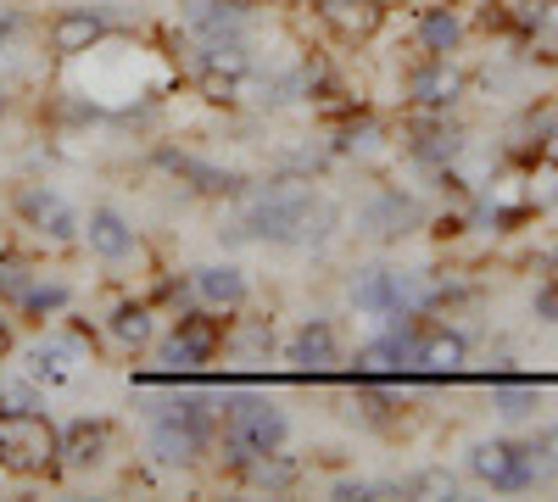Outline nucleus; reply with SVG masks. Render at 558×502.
Listing matches in <instances>:
<instances>
[{"label":"nucleus","mask_w":558,"mask_h":502,"mask_svg":"<svg viewBox=\"0 0 558 502\" xmlns=\"http://www.w3.org/2000/svg\"><path fill=\"white\" fill-rule=\"evenodd\" d=\"M341 230V201H330L313 179L274 173L268 185L235 196V218L218 241H257V246H324Z\"/></svg>","instance_id":"1"},{"label":"nucleus","mask_w":558,"mask_h":502,"mask_svg":"<svg viewBox=\"0 0 558 502\" xmlns=\"http://www.w3.org/2000/svg\"><path fill=\"white\" fill-rule=\"evenodd\" d=\"M68 68H78V96L96 101L107 118H129L134 107L162 101L168 84H173V68L162 62V51L134 45V39H118V34H107L96 51H84Z\"/></svg>","instance_id":"2"},{"label":"nucleus","mask_w":558,"mask_h":502,"mask_svg":"<svg viewBox=\"0 0 558 502\" xmlns=\"http://www.w3.org/2000/svg\"><path fill=\"white\" fill-rule=\"evenodd\" d=\"M463 464H470V475L481 486L514 497V491L558 480V441L553 436H542V441H502V436H492V441H475Z\"/></svg>","instance_id":"3"},{"label":"nucleus","mask_w":558,"mask_h":502,"mask_svg":"<svg viewBox=\"0 0 558 502\" xmlns=\"http://www.w3.org/2000/svg\"><path fill=\"white\" fill-rule=\"evenodd\" d=\"M0 475L12 480L62 475V430L45 419V407H0Z\"/></svg>","instance_id":"4"},{"label":"nucleus","mask_w":558,"mask_h":502,"mask_svg":"<svg viewBox=\"0 0 558 502\" xmlns=\"http://www.w3.org/2000/svg\"><path fill=\"white\" fill-rule=\"evenodd\" d=\"M151 168L168 173L173 185H184L191 196H213V201H235L252 191V179L241 168H223L213 157H196V151H184V146H151Z\"/></svg>","instance_id":"5"},{"label":"nucleus","mask_w":558,"mask_h":502,"mask_svg":"<svg viewBox=\"0 0 558 502\" xmlns=\"http://www.w3.org/2000/svg\"><path fill=\"white\" fill-rule=\"evenodd\" d=\"M89 363H96L89 357V341L78 330H68V335H39L23 352V375L34 385H45V391H73L89 375Z\"/></svg>","instance_id":"6"},{"label":"nucleus","mask_w":558,"mask_h":502,"mask_svg":"<svg viewBox=\"0 0 558 502\" xmlns=\"http://www.w3.org/2000/svg\"><path fill=\"white\" fill-rule=\"evenodd\" d=\"M12 207L23 218V230H34L45 246H78L84 241V212L51 185H23Z\"/></svg>","instance_id":"7"},{"label":"nucleus","mask_w":558,"mask_h":502,"mask_svg":"<svg viewBox=\"0 0 558 502\" xmlns=\"http://www.w3.org/2000/svg\"><path fill=\"white\" fill-rule=\"evenodd\" d=\"M425 218H430V207L418 201L413 191H402V185H380L375 196L357 207V235L391 246V241H408L413 230H425Z\"/></svg>","instance_id":"8"},{"label":"nucleus","mask_w":558,"mask_h":502,"mask_svg":"<svg viewBox=\"0 0 558 502\" xmlns=\"http://www.w3.org/2000/svg\"><path fill=\"white\" fill-rule=\"evenodd\" d=\"M341 330L336 318H302L296 335L286 341V369L296 380H336L341 375Z\"/></svg>","instance_id":"9"},{"label":"nucleus","mask_w":558,"mask_h":502,"mask_svg":"<svg viewBox=\"0 0 558 502\" xmlns=\"http://www.w3.org/2000/svg\"><path fill=\"white\" fill-rule=\"evenodd\" d=\"M463 369H470V335H463V330H447V325H425V330H418L408 380L441 385V380H458Z\"/></svg>","instance_id":"10"},{"label":"nucleus","mask_w":558,"mask_h":502,"mask_svg":"<svg viewBox=\"0 0 558 502\" xmlns=\"http://www.w3.org/2000/svg\"><path fill=\"white\" fill-rule=\"evenodd\" d=\"M218 446V430L191 425V419H151V458L162 469H202Z\"/></svg>","instance_id":"11"},{"label":"nucleus","mask_w":558,"mask_h":502,"mask_svg":"<svg viewBox=\"0 0 558 502\" xmlns=\"http://www.w3.org/2000/svg\"><path fill=\"white\" fill-rule=\"evenodd\" d=\"M112 34V17L101 7H62L45 28V45H51L57 62H78L84 51H96V45Z\"/></svg>","instance_id":"12"},{"label":"nucleus","mask_w":558,"mask_h":502,"mask_svg":"<svg viewBox=\"0 0 558 502\" xmlns=\"http://www.w3.org/2000/svg\"><path fill=\"white\" fill-rule=\"evenodd\" d=\"M112 441H118V425L107 414H78L73 425H62V469L68 475H89L112 458Z\"/></svg>","instance_id":"13"},{"label":"nucleus","mask_w":558,"mask_h":502,"mask_svg":"<svg viewBox=\"0 0 558 502\" xmlns=\"http://www.w3.org/2000/svg\"><path fill=\"white\" fill-rule=\"evenodd\" d=\"M470 89V73L452 68V57H425L413 73H408V101L418 112H452Z\"/></svg>","instance_id":"14"},{"label":"nucleus","mask_w":558,"mask_h":502,"mask_svg":"<svg viewBox=\"0 0 558 502\" xmlns=\"http://www.w3.org/2000/svg\"><path fill=\"white\" fill-rule=\"evenodd\" d=\"M179 23H184V34H196V39L252 34L257 28V7L252 0H179Z\"/></svg>","instance_id":"15"},{"label":"nucleus","mask_w":558,"mask_h":502,"mask_svg":"<svg viewBox=\"0 0 558 502\" xmlns=\"http://www.w3.org/2000/svg\"><path fill=\"white\" fill-rule=\"evenodd\" d=\"M313 17L341 45H368L386 28V0H313Z\"/></svg>","instance_id":"16"},{"label":"nucleus","mask_w":558,"mask_h":502,"mask_svg":"<svg viewBox=\"0 0 558 502\" xmlns=\"http://www.w3.org/2000/svg\"><path fill=\"white\" fill-rule=\"evenodd\" d=\"M84 246H89V257H101L107 268H118V262H129V257H140V230L118 212V207H89V218H84Z\"/></svg>","instance_id":"17"},{"label":"nucleus","mask_w":558,"mask_h":502,"mask_svg":"<svg viewBox=\"0 0 558 502\" xmlns=\"http://www.w3.org/2000/svg\"><path fill=\"white\" fill-rule=\"evenodd\" d=\"M191 296L213 313H246L252 302V280H246V268L235 262H202L191 268Z\"/></svg>","instance_id":"18"},{"label":"nucleus","mask_w":558,"mask_h":502,"mask_svg":"<svg viewBox=\"0 0 558 502\" xmlns=\"http://www.w3.org/2000/svg\"><path fill=\"white\" fill-rule=\"evenodd\" d=\"M235 486H246V491H268V497H286V491H296L302 480H307V469H302V458H291L286 446H274V452H257V458H246L235 475H229Z\"/></svg>","instance_id":"19"},{"label":"nucleus","mask_w":558,"mask_h":502,"mask_svg":"<svg viewBox=\"0 0 558 502\" xmlns=\"http://www.w3.org/2000/svg\"><path fill=\"white\" fill-rule=\"evenodd\" d=\"M408 157H413L418 168H430V173L452 168V162L463 157V128L447 123V112H430V123H418V128H413Z\"/></svg>","instance_id":"20"},{"label":"nucleus","mask_w":558,"mask_h":502,"mask_svg":"<svg viewBox=\"0 0 558 502\" xmlns=\"http://www.w3.org/2000/svg\"><path fill=\"white\" fill-rule=\"evenodd\" d=\"M107 335H112L123 352H146V346L157 341V307H151L146 296H123V302H112V313H107Z\"/></svg>","instance_id":"21"},{"label":"nucleus","mask_w":558,"mask_h":502,"mask_svg":"<svg viewBox=\"0 0 558 502\" xmlns=\"http://www.w3.org/2000/svg\"><path fill=\"white\" fill-rule=\"evenodd\" d=\"M223 357L235 363H268L274 357V318H235L223 325Z\"/></svg>","instance_id":"22"},{"label":"nucleus","mask_w":558,"mask_h":502,"mask_svg":"<svg viewBox=\"0 0 558 502\" xmlns=\"http://www.w3.org/2000/svg\"><path fill=\"white\" fill-rule=\"evenodd\" d=\"M413 39H418V51H425V57H452L463 45V17L452 7H430V12H418Z\"/></svg>","instance_id":"23"},{"label":"nucleus","mask_w":558,"mask_h":502,"mask_svg":"<svg viewBox=\"0 0 558 502\" xmlns=\"http://www.w3.org/2000/svg\"><path fill=\"white\" fill-rule=\"evenodd\" d=\"M68 307H73V285L57 280V273H39L34 291H28L23 307H17V318H28V325H45V318H62Z\"/></svg>","instance_id":"24"},{"label":"nucleus","mask_w":558,"mask_h":502,"mask_svg":"<svg viewBox=\"0 0 558 502\" xmlns=\"http://www.w3.org/2000/svg\"><path fill=\"white\" fill-rule=\"evenodd\" d=\"M492 407L502 419H531L536 407H542V385L536 380H514V375H492Z\"/></svg>","instance_id":"25"},{"label":"nucleus","mask_w":558,"mask_h":502,"mask_svg":"<svg viewBox=\"0 0 558 502\" xmlns=\"http://www.w3.org/2000/svg\"><path fill=\"white\" fill-rule=\"evenodd\" d=\"M34 280H39V262L34 257H23V252H0V307H23V296L34 291Z\"/></svg>","instance_id":"26"},{"label":"nucleus","mask_w":558,"mask_h":502,"mask_svg":"<svg viewBox=\"0 0 558 502\" xmlns=\"http://www.w3.org/2000/svg\"><path fill=\"white\" fill-rule=\"evenodd\" d=\"M402 497H458V475H452V469H418V475H402Z\"/></svg>","instance_id":"27"},{"label":"nucleus","mask_w":558,"mask_h":502,"mask_svg":"<svg viewBox=\"0 0 558 502\" xmlns=\"http://www.w3.org/2000/svg\"><path fill=\"white\" fill-rule=\"evenodd\" d=\"M0 407H45V385L23 380H0Z\"/></svg>","instance_id":"28"},{"label":"nucleus","mask_w":558,"mask_h":502,"mask_svg":"<svg viewBox=\"0 0 558 502\" xmlns=\"http://www.w3.org/2000/svg\"><path fill=\"white\" fill-rule=\"evenodd\" d=\"M17 34H23V12L17 7H0V57H12Z\"/></svg>","instance_id":"29"},{"label":"nucleus","mask_w":558,"mask_h":502,"mask_svg":"<svg viewBox=\"0 0 558 502\" xmlns=\"http://www.w3.org/2000/svg\"><path fill=\"white\" fill-rule=\"evenodd\" d=\"M536 318L558 325V285H542V291H536Z\"/></svg>","instance_id":"30"},{"label":"nucleus","mask_w":558,"mask_h":502,"mask_svg":"<svg viewBox=\"0 0 558 502\" xmlns=\"http://www.w3.org/2000/svg\"><path fill=\"white\" fill-rule=\"evenodd\" d=\"M17 352V330H12V318H0V357H12Z\"/></svg>","instance_id":"31"},{"label":"nucleus","mask_w":558,"mask_h":502,"mask_svg":"<svg viewBox=\"0 0 558 502\" xmlns=\"http://www.w3.org/2000/svg\"><path fill=\"white\" fill-rule=\"evenodd\" d=\"M7 112H12V84L0 78V118H7Z\"/></svg>","instance_id":"32"},{"label":"nucleus","mask_w":558,"mask_h":502,"mask_svg":"<svg viewBox=\"0 0 558 502\" xmlns=\"http://www.w3.org/2000/svg\"><path fill=\"white\" fill-rule=\"evenodd\" d=\"M553 441H558V430H553Z\"/></svg>","instance_id":"33"},{"label":"nucleus","mask_w":558,"mask_h":502,"mask_svg":"<svg viewBox=\"0 0 558 502\" xmlns=\"http://www.w3.org/2000/svg\"><path fill=\"white\" fill-rule=\"evenodd\" d=\"M553 262H558V257H553Z\"/></svg>","instance_id":"34"}]
</instances>
